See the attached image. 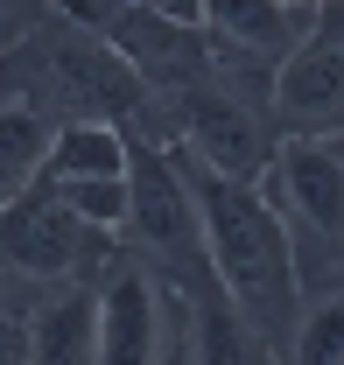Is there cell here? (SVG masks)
I'll return each instance as SVG.
<instances>
[{
  "mask_svg": "<svg viewBox=\"0 0 344 365\" xmlns=\"http://www.w3.org/2000/svg\"><path fill=\"white\" fill-rule=\"evenodd\" d=\"M113 253H120V239L85 225L49 182H29L21 197L0 204V274H14V281H29V288L91 281Z\"/></svg>",
  "mask_w": 344,
  "mask_h": 365,
  "instance_id": "cell-4",
  "label": "cell"
},
{
  "mask_svg": "<svg viewBox=\"0 0 344 365\" xmlns=\"http://www.w3.org/2000/svg\"><path fill=\"white\" fill-rule=\"evenodd\" d=\"M106 176H127V134L106 127V120H64L43 148V176L36 182H106Z\"/></svg>",
  "mask_w": 344,
  "mask_h": 365,
  "instance_id": "cell-11",
  "label": "cell"
},
{
  "mask_svg": "<svg viewBox=\"0 0 344 365\" xmlns=\"http://www.w3.org/2000/svg\"><path fill=\"white\" fill-rule=\"evenodd\" d=\"M98 281V274H91ZM91 281L49 288L29 323V365H98V323H91Z\"/></svg>",
  "mask_w": 344,
  "mask_h": 365,
  "instance_id": "cell-10",
  "label": "cell"
},
{
  "mask_svg": "<svg viewBox=\"0 0 344 365\" xmlns=\"http://www.w3.org/2000/svg\"><path fill=\"white\" fill-rule=\"evenodd\" d=\"M49 288H29L14 274H0V365H29V323H36V302Z\"/></svg>",
  "mask_w": 344,
  "mask_h": 365,
  "instance_id": "cell-13",
  "label": "cell"
},
{
  "mask_svg": "<svg viewBox=\"0 0 344 365\" xmlns=\"http://www.w3.org/2000/svg\"><path fill=\"white\" fill-rule=\"evenodd\" d=\"M183 182H190V204H197V232H204V253H211V274L218 288L260 323V337L281 351L288 330H295V309H302V274H295V246L274 218V204L260 197V182H239V176H218L211 162L169 148Z\"/></svg>",
  "mask_w": 344,
  "mask_h": 365,
  "instance_id": "cell-1",
  "label": "cell"
},
{
  "mask_svg": "<svg viewBox=\"0 0 344 365\" xmlns=\"http://www.w3.org/2000/svg\"><path fill=\"white\" fill-rule=\"evenodd\" d=\"M260 197L274 204V218L295 246L302 295L309 288H338L344 281V134H281Z\"/></svg>",
  "mask_w": 344,
  "mask_h": 365,
  "instance_id": "cell-2",
  "label": "cell"
},
{
  "mask_svg": "<svg viewBox=\"0 0 344 365\" xmlns=\"http://www.w3.org/2000/svg\"><path fill=\"white\" fill-rule=\"evenodd\" d=\"M91 323H98V365H155L176 330V295L133 253H113L91 281Z\"/></svg>",
  "mask_w": 344,
  "mask_h": 365,
  "instance_id": "cell-6",
  "label": "cell"
},
{
  "mask_svg": "<svg viewBox=\"0 0 344 365\" xmlns=\"http://www.w3.org/2000/svg\"><path fill=\"white\" fill-rule=\"evenodd\" d=\"M267 113L281 134H344V0H323L274 63Z\"/></svg>",
  "mask_w": 344,
  "mask_h": 365,
  "instance_id": "cell-5",
  "label": "cell"
},
{
  "mask_svg": "<svg viewBox=\"0 0 344 365\" xmlns=\"http://www.w3.org/2000/svg\"><path fill=\"white\" fill-rule=\"evenodd\" d=\"M288 7H323V0H288Z\"/></svg>",
  "mask_w": 344,
  "mask_h": 365,
  "instance_id": "cell-18",
  "label": "cell"
},
{
  "mask_svg": "<svg viewBox=\"0 0 344 365\" xmlns=\"http://www.w3.org/2000/svg\"><path fill=\"white\" fill-rule=\"evenodd\" d=\"M56 197H64L85 225H98V232H120V218H127V176H106V182H56Z\"/></svg>",
  "mask_w": 344,
  "mask_h": 365,
  "instance_id": "cell-14",
  "label": "cell"
},
{
  "mask_svg": "<svg viewBox=\"0 0 344 365\" xmlns=\"http://www.w3.org/2000/svg\"><path fill=\"white\" fill-rule=\"evenodd\" d=\"M49 134H56V106L43 98L29 56H21V43H14L7 56H0V204L21 197L29 182L43 176Z\"/></svg>",
  "mask_w": 344,
  "mask_h": 365,
  "instance_id": "cell-7",
  "label": "cell"
},
{
  "mask_svg": "<svg viewBox=\"0 0 344 365\" xmlns=\"http://www.w3.org/2000/svg\"><path fill=\"white\" fill-rule=\"evenodd\" d=\"M281 365H344V281L302 295L295 330L281 344Z\"/></svg>",
  "mask_w": 344,
  "mask_h": 365,
  "instance_id": "cell-12",
  "label": "cell"
},
{
  "mask_svg": "<svg viewBox=\"0 0 344 365\" xmlns=\"http://www.w3.org/2000/svg\"><path fill=\"white\" fill-rule=\"evenodd\" d=\"M56 7H64V0H0V56L21 43V36H36Z\"/></svg>",
  "mask_w": 344,
  "mask_h": 365,
  "instance_id": "cell-15",
  "label": "cell"
},
{
  "mask_svg": "<svg viewBox=\"0 0 344 365\" xmlns=\"http://www.w3.org/2000/svg\"><path fill=\"white\" fill-rule=\"evenodd\" d=\"M176 309H183V344L197 365H281V351L260 337V323L218 288V274L190 281V288H169Z\"/></svg>",
  "mask_w": 344,
  "mask_h": 365,
  "instance_id": "cell-8",
  "label": "cell"
},
{
  "mask_svg": "<svg viewBox=\"0 0 344 365\" xmlns=\"http://www.w3.org/2000/svg\"><path fill=\"white\" fill-rule=\"evenodd\" d=\"M309 14L316 7H288V0H197V21L211 29L225 49H239V56H253V63H281L295 36L309 29Z\"/></svg>",
  "mask_w": 344,
  "mask_h": 365,
  "instance_id": "cell-9",
  "label": "cell"
},
{
  "mask_svg": "<svg viewBox=\"0 0 344 365\" xmlns=\"http://www.w3.org/2000/svg\"><path fill=\"white\" fill-rule=\"evenodd\" d=\"M113 239H120V253H133L162 288H190V281L211 274L190 182H183V169H176V155L162 140L127 134V218H120Z\"/></svg>",
  "mask_w": 344,
  "mask_h": 365,
  "instance_id": "cell-3",
  "label": "cell"
},
{
  "mask_svg": "<svg viewBox=\"0 0 344 365\" xmlns=\"http://www.w3.org/2000/svg\"><path fill=\"white\" fill-rule=\"evenodd\" d=\"M98 7H141V14H162V21H197V0H98Z\"/></svg>",
  "mask_w": 344,
  "mask_h": 365,
  "instance_id": "cell-16",
  "label": "cell"
},
{
  "mask_svg": "<svg viewBox=\"0 0 344 365\" xmlns=\"http://www.w3.org/2000/svg\"><path fill=\"white\" fill-rule=\"evenodd\" d=\"M155 365H197L190 359V344H183V309H176V330H169V344H162V359Z\"/></svg>",
  "mask_w": 344,
  "mask_h": 365,
  "instance_id": "cell-17",
  "label": "cell"
}]
</instances>
